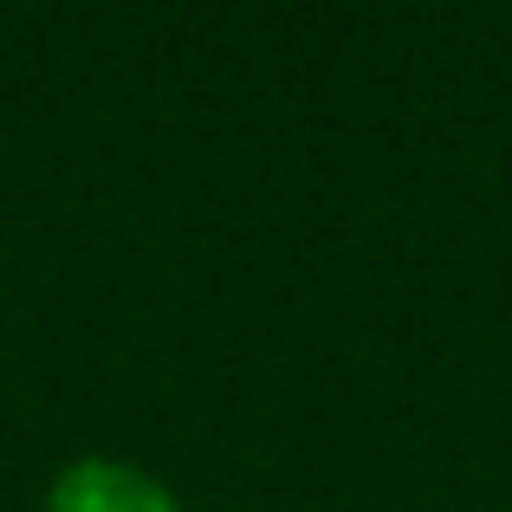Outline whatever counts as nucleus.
<instances>
[{"label":"nucleus","mask_w":512,"mask_h":512,"mask_svg":"<svg viewBox=\"0 0 512 512\" xmlns=\"http://www.w3.org/2000/svg\"><path fill=\"white\" fill-rule=\"evenodd\" d=\"M52 512H182L175 493L137 461H111V454H85L72 461L46 493Z\"/></svg>","instance_id":"f257e3e1"}]
</instances>
